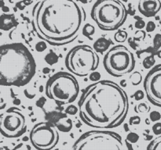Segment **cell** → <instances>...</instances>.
Here are the masks:
<instances>
[{
	"mask_svg": "<svg viewBox=\"0 0 161 150\" xmlns=\"http://www.w3.org/2000/svg\"><path fill=\"white\" fill-rule=\"evenodd\" d=\"M82 121L97 130L117 128L129 110L127 94L120 85L102 80L85 88L78 102Z\"/></svg>",
	"mask_w": 161,
	"mask_h": 150,
	"instance_id": "1",
	"label": "cell"
},
{
	"mask_svg": "<svg viewBox=\"0 0 161 150\" xmlns=\"http://www.w3.org/2000/svg\"><path fill=\"white\" fill-rule=\"evenodd\" d=\"M85 11L79 0H42L33 9V25L41 39L51 45L73 42L83 29Z\"/></svg>",
	"mask_w": 161,
	"mask_h": 150,
	"instance_id": "2",
	"label": "cell"
},
{
	"mask_svg": "<svg viewBox=\"0 0 161 150\" xmlns=\"http://www.w3.org/2000/svg\"><path fill=\"white\" fill-rule=\"evenodd\" d=\"M35 58L22 43L0 45V86L23 87L34 78Z\"/></svg>",
	"mask_w": 161,
	"mask_h": 150,
	"instance_id": "3",
	"label": "cell"
},
{
	"mask_svg": "<svg viewBox=\"0 0 161 150\" xmlns=\"http://www.w3.org/2000/svg\"><path fill=\"white\" fill-rule=\"evenodd\" d=\"M91 15L100 29L115 31L126 21L127 11L120 0H97Z\"/></svg>",
	"mask_w": 161,
	"mask_h": 150,
	"instance_id": "4",
	"label": "cell"
},
{
	"mask_svg": "<svg viewBox=\"0 0 161 150\" xmlns=\"http://www.w3.org/2000/svg\"><path fill=\"white\" fill-rule=\"evenodd\" d=\"M80 93L76 78L68 72L60 71L50 77L46 84V95L58 106L73 102Z\"/></svg>",
	"mask_w": 161,
	"mask_h": 150,
	"instance_id": "5",
	"label": "cell"
},
{
	"mask_svg": "<svg viewBox=\"0 0 161 150\" xmlns=\"http://www.w3.org/2000/svg\"><path fill=\"white\" fill-rule=\"evenodd\" d=\"M71 150H125V145L118 133L96 129L82 134Z\"/></svg>",
	"mask_w": 161,
	"mask_h": 150,
	"instance_id": "6",
	"label": "cell"
},
{
	"mask_svg": "<svg viewBox=\"0 0 161 150\" xmlns=\"http://www.w3.org/2000/svg\"><path fill=\"white\" fill-rule=\"evenodd\" d=\"M64 63L66 68L72 74L86 77L97 70L99 56L90 45H76L66 55Z\"/></svg>",
	"mask_w": 161,
	"mask_h": 150,
	"instance_id": "7",
	"label": "cell"
},
{
	"mask_svg": "<svg viewBox=\"0 0 161 150\" xmlns=\"http://www.w3.org/2000/svg\"><path fill=\"white\" fill-rule=\"evenodd\" d=\"M105 70L115 78H120L130 73L135 67L134 54L122 45L110 48L103 59Z\"/></svg>",
	"mask_w": 161,
	"mask_h": 150,
	"instance_id": "8",
	"label": "cell"
},
{
	"mask_svg": "<svg viewBox=\"0 0 161 150\" xmlns=\"http://www.w3.org/2000/svg\"><path fill=\"white\" fill-rule=\"evenodd\" d=\"M30 142L37 150H51L59 142V134L50 122H40L33 127L29 134Z\"/></svg>",
	"mask_w": 161,
	"mask_h": 150,
	"instance_id": "9",
	"label": "cell"
},
{
	"mask_svg": "<svg viewBox=\"0 0 161 150\" xmlns=\"http://www.w3.org/2000/svg\"><path fill=\"white\" fill-rule=\"evenodd\" d=\"M26 119L17 107L9 108L0 114V133L8 138H15L26 132Z\"/></svg>",
	"mask_w": 161,
	"mask_h": 150,
	"instance_id": "10",
	"label": "cell"
},
{
	"mask_svg": "<svg viewBox=\"0 0 161 150\" xmlns=\"http://www.w3.org/2000/svg\"><path fill=\"white\" fill-rule=\"evenodd\" d=\"M143 86L148 100L154 106L161 107V63L148 72Z\"/></svg>",
	"mask_w": 161,
	"mask_h": 150,
	"instance_id": "11",
	"label": "cell"
},
{
	"mask_svg": "<svg viewBox=\"0 0 161 150\" xmlns=\"http://www.w3.org/2000/svg\"><path fill=\"white\" fill-rule=\"evenodd\" d=\"M138 11L146 17L157 15L161 9L160 0H139Z\"/></svg>",
	"mask_w": 161,
	"mask_h": 150,
	"instance_id": "12",
	"label": "cell"
},
{
	"mask_svg": "<svg viewBox=\"0 0 161 150\" xmlns=\"http://www.w3.org/2000/svg\"><path fill=\"white\" fill-rule=\"evenodd\" d=\"M17 25L15 17L11 14H3L0 16V30L9 31Z\"/></svg>",
	"mask_w": 161,
	"mask_h": 150,
	"instance_id": "13",
	"label": "cell"
},
{
	"mask_svg": "<svg viewBox=\"0 0 161 150\" xmlns=\"http://www.w3.org/2000/svg\"><path fill=\"white\" fill-rule=\"evenodd\" d=\"M113 44L112 42V41L110 39L106 38H99L98 39L94 42V45H93V48L94 49V51L97 53H101V54H103L105 52H106L107 50L109 48L110 45Z\"/></svg>",
	"mask_w": 161,
	"mask_h": 150,
	"instance_id": "14",
	"label": "cell"
},
{
	"mask_svg": "<svg viewBox=\"0 0 161 150\" xmlns=\"http://www.w3.org/2000/svg\"><path fill=\"white\" fill-rule=\"evenodd\" d=\"M95 33V28L94 27V25L91 24V23H86L85 25H83V29H82V34L83 36L88 38L89 39L91 38V36Z\"/></svg>",
	"mask_w": 161,
	"mask_h": 150,
	"instance_id": "15",
	"label": "cell"
},
{
	"mask_svg": "<svg viewBox=\"0 0 161 150\" xmlns=\"http://www.w3.org/2000/svg\"><path fill=\"white\" fill-rule=\"evenodd\" d=\"M146 150H161V135L151 141Z\"/></svg>",
	"mask_w": 161,
	"mask_h": 150,
	"instance_id": "16",
	"label": "cell"
},
{
	"mask_svg": "<svg viewBox=\"0 0 161 150\" xmlns=\"http://www.w3.org/2000/svg\"><path fill=\"white\" fill-rule=\"evenodd\" d=\"M130 80L133 85H138L142 82V74L139 72L135 71L131 73V75L130 76Z\"/></svg>",
	"mask_w": 161,
	"mask_h": 150,
	"instance_id": "17",
	"label": "cell"
},
{
	"mask_svg": "<svg viewBox=\"0 0 161 150\" xmlns=\"http://www.w3.org/2000/svg\"><path fill=\"white\" fill-rule=\"evenodd\" d=\"M127 36H128V34H127V33L126 31H123V30H119L115 34L114 38L119 43H123V42H125V41L127 40Z\"/></svg>",
	"mask_w": 161,
	"mask_h": 150,
	"instance_id": "18",
	"label": "cell"
},
{
	"mask_svg": "<svg viewBox=\"0 0 161 150\" xmlns=\"http://www.w3.org/2000/svg\"><path fill=\"white\" fill-rule=\"evenodd\" d=\"M45 60L46 62L48 64H50V65H53V64L58 62V56L56 53H54L53 51H51L46 56Z\"/></svg>",
	"mask_w": 161,
	"mask_h": 150,
	"instance_id": "19",
	"label": "cell"
},
{
	"mask_svg": "<svg viewBox=\"0 0 161 150\" xmlns=\"http://www.w3.org/2000/svg\"><path fill=\"white\" fill-rule=\"evenodd\" d=\"M155 58H154L153 56H147L143 60V67L146 69H150L153 67V65L155 64Z\"/></svg>",
	"mask_w": 161,
	"mask_h": 150,
	"instance_id": "20",
	"label": "cell"
},
{
	"mask_svg": "<svg viewBox=\"0 0 161 150\" xmlns=\"http://www.w3.org/2000/svg\"><path fill=\"white\" fill-rule=\"evenodd\" d=\"M138 140H139V135L135 132L129 133L128 135L127 136V138H126V141L130 144L136 143Z\"/></svg>",
	"mask_w": 161,
	"mask_h": 150,
	"instance_id": "21",
	"label": "cell"
},
{
	"mask_svg": "<svg viewBox=\"0 0 161 150\" xmlns=\"http://www.w3.org/2000/svg\"><path fill=\"white\" fill-rule=\"evenodd\" d=\"M78 112L79 108L76 107L75 106H73V105L69 106L65 109V113L69 114V115H75V114H76Z\"/></svg>",
	"mask_w": 161,
	"mask_h": 150,
	"instance_id": "22",
	"label": "cell"
},
{
	"mask_svg": "<svg viewBox=\"0 0 161 150\" xmlns=\"http://www.w3.org/2000/svg\"><path fill=\"white\" fill-rule=\"evenodd\" d=\"M149 118H150L151 121L153 122L158 121V120H160L161 119V114L158 111H153L152 112H150Z\"/></svg>",
	"mask_w": 161,
	"mask_h": 150,
	"instance_id": "23",
	"label": "cell"
},
{
	"mask_svg": "<svg viewBox=\"0 0 161 150\" xmlns=\"http://www.w3.org/2000/svg\"><path fill=\"white\" fill-rule=\"evenodd\" d=\"M153 44H154V48L155 49H158L160 47H161V34H157L155 35V38L153 39Z\"/></svg>",
	"mask_w": 161,
	"mask_h": 150,
	"instance_id": "24",
	"label": "cell"
},
{
	"mask_svg": "<svg viewBox=\"0 0 161 150\" xmlns=\"http://www.w3.org/2000/svg\"><path fill=\"white\" fill-rule=\"evenodd\" d=\"M90 80L91 81H94V82H97V81H100L101 79V73H98L97 71H94L89 75Z\"/></svg>",
	"mask_w": 161,
	"mask_h": 150,
	"instance_id": "25",
	"label": "cell"
},
{
	"mask_svg": "<svg viewBox=\"0 0 161 150\" xmlns=\"http://www.w3.org/2000/svg\"><path fill=\"white\" fill-rule=\"evenodd\" d=\"M47 45L45 42H39L36 45V49L37 50L38 52H43L44 50L47 49Z\"/></svg>",
	"mask_w": 161,
	"mask_h": 150,
	"instance_id": "26",
	"label": "cell"
},
{
	"mask_svg": "<svg viewBox=\"0 0 161 150\" xmlns=\"http://www.w3.org/2000/svg\"><path fill=\"white\" fill-rule=\"evenodd\" d=\"M153 131L156 135H161V123H157L153 126Z\"/></svg>",
	"mask_w": 161,
	"mask_h": 150,
	"instance_id": "27",
	"label": "cell"
},
{
	"mask_svg": "<svg viewBox=\"0 0 161 150\" xmlns=\"http://www.w3.org/2000/svg\"><path fill=\"white\" fill-rule=\"evenodd\" d=\"M146 31L147 32H152L156 29V24L153 21H149L147 24L146 25Z\"/></svg>",
	"mask_w": 161,
	"mask_h": 150,
	"instance_id": "28",
	"label": "cell"
},
{
	"mask_svg": "<svg viewBox=\"0 0 161 150\" xmlns=\"http://www.w3.org/2000/svg\"><path fill=\"white\" fill-rule=\"evenodd\" d=\"M149 109V108L148 107V106L146 105V103H141L138 106V111L139 112H148Z\"/></svg>",
	"mask_w": 161,
	"mask_h": 150,
	"instance_id": "29",
	"label": "cell"
},
{
	"mask_svg": "<svg viewBox=\"0 0 161 150\" xmlns=\"http://www.w3.org/2000/svg\"><path fill=\"white\" fill-rule=\"evenodd\" d=\"M144 95H145V94L142 91L138 90V91H137L135 94H134L133 97L135 98V100L138 101V100L143 99V98H144Z\"/></svg>",
	"mask_w": 161,
	"mask_h": 150,
	"instance_id": "30",
	"label": "cell"
},
{
	"mask_svg": "<svg viewBox=\"0 0 161 150\" xmlns=\"http://www.w3.org/2000/svg\"><path fill=\"white\" fill-rule=\"evenodd\" d=\"M146 23L143 20H142V18H138V20L135 22V28H138V29H142L146 27Z\"/></svg>",
	"mask_w": 161,
	"mask_h": 150,
	"instance_id": "31",
	"label": "cell"
},
{
	"mask_svg": "<svg viewBox=\"0 0 161 150\" xmlns=\"http://www.w3.org/2000/svg\"><path fill=\"white\" fill-rule=\"evenodd\" d=\"M141 123V118L138 116H135V117H131L130 119V125H138Z\"/></svg>",
	"mask_w": 161,
	"mask_h": 150,
	"instance_id": "32",
	"label": "cell"
},
{
	"mask_svg": "<svg viewBox=\"0 0 161 150\" xmlns=\"http://www.w3.org/2000/svg\"><path fill=\"white\" fill-rule=\"evenodd\" d=\"M91 1H92V0H79L80 2L84 3V4H86V3H88V2H91Z\"/></svg>",
	"mask_w": 161,
	"mask_h": 150,
	"instance_id": "33",
	"label": "cell"
},
{
	"mask_svg": "<svg viewBox=\"0 0 161 150\" xmlns=\"http://www.w3.org/2000/svg\"><path fill=\"white\" fill-rule=\"evenodd\" d=\"M158 56H159V57H160V58H161V51L160 52L158 53Z\"/></svg>",
	"mask_w": 161,
	"mask_h": 150,
	"instance_id": "34",
	"label": "cell"
},
{
	"mask_svg": "<svg viewBox=\"0 0 161 150\" xmlns=\"http://www.w3.org/2000/svg\"><path fill=\"white\" fill-rule=\"evenodd\" d=\"M120 1L121 2H127V1H128V0H120Z\"/></svg>",
	"mask_w": 161,
	"mask_h": 150,
	"instance_id": "35",
	"label": "cell"
},
{
	"mask_svg": "<svg viewBox=\"0 0 161 150\" xmlns=\"http://www.w3.org/2000/svg\"><path fill=\"white\" fill-rule=\"evenodd\" d=\"M55 150H59V149H55Z\"/></svg>",
	"mask_w": 161,
	"mask_h": 150,
	"instance_id": "36",
	"label": "cell"
}]
</instances>
